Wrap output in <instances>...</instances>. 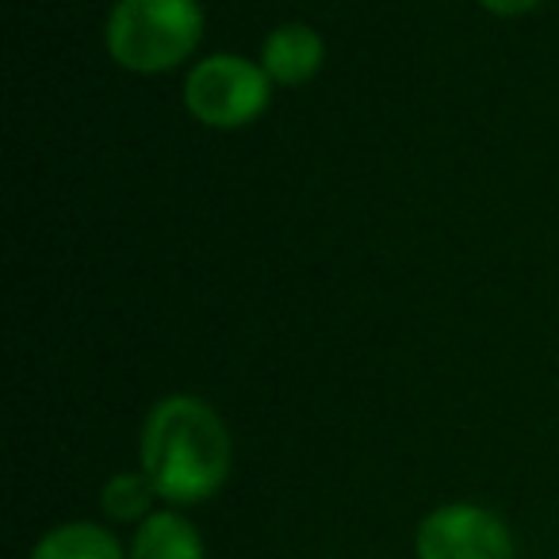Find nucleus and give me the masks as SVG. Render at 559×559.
<instances>
[{
    "label": "nucleus",
    "mask_w": 559,
    "mask_h": 559,
    "mask_svg": "<svg viewBox=\"0 0 559 559\" xmlns=\"http://www.w3.org/2000/svg\"><path fill=\"white\" fill-rule=\"evenodd\" d=\"M483 9L495 12V16H525V12H533L540 0H479Z\"/></svg>",
    "instance_id": "obj_9"
},
{
    "label": "nucleus",
    "mask_w": 559,
    "mask_h": 559,
    "mask_svg": "<svg viewBox=\"0 0 559 559\" xmlns=\"http://www.w3.org/2000/svg\"><path fill=\"white\" fill-rule=\"evenodd\" d=\"M131 559H207L200 528L180 510H154L131 536Z\"/></svg>",
    "instance_id": "obj_6"
},
{
    "label": "nucleus",
    "mask_w": 559,
    "mask_h": 559,
    "mask_svg": "<svg viewBox=\"0 0 559 559\" xmlns=\"http://www.w3.org/2000/svg\"><path fill=\"white\" fill-rule=\"evenodd\" d=\"M32 559H131L111 528L96 521H62L47 528L32 548Z\"/></svg>",
    "instance_id": "obj_7"
},
{
    "label": "nucleus",
    "mask_w": 559,
    "mask_h": 559,
    "mask_svg": "<svg viewBox=\"0 0 559 559\" xmlns=\"http://www.w3.org/2000/svg\"><path fill=\"white\" fill-rule=\"evenodd\" d=\"M234 441L211 403L195 395H165L150 406L139 437V467L157 498L188 510L223 490L230 479Z\"/></svg>",
    "instance_id": "obj_1"
},
{
    "label": "nucleus",
    "mask_w": 559,
    "mask_h": 559,
    "mask_svg": "<svg viewBox=\"0 0 559 559\" xmlns=\"http://www.w3.org/2000/svg\"><path fill=\"white\" fill-rule=\"evenodd\" d=\"M418 559H513V533L495 510L479 502H444L418 521Z\"/></svg>",
    "instance_id": "obj_4"
},
{
    "label": "nucleus",
    "mask_w": 559,
    "mask_h": 559,
    "mask_svg": "<svg viewBox=\"0 0 559 559\" xmlns=\"http://www.w3.org/2000/svg\"><path fill=\"white\" fill-rule=\"evenodd\" d=\"M322 58H326L322 35L311 24H299V20L272 27L261 43V70L280 88L307 85L322 70Z\"/></svg>",
    "instance_id": "obj_5"
},
{
    "label": "nucleus",
    "mask_w": 559,
    "mask_h": 559,
    "mask_svg": "<svg viewBox=\"0 0 559 559\" xmlns=\"http://www.w3.org/2000/svg\"><path fill=\"white\" fill-rule=\"evenodd\" d=\"M154 483L146 479V472H116L100 487V510L119 525H142L154 513Z\"/></svg>",
    "instance_id": "obj_8"
},
{
    "label": "nucleus",
    "mask_w": 559,
    "mask_h": 559,
    "mask_svg": "<svg viewBox=\"0 0 559 559\" xmlns=\"http://www.w3.org/2000/svg\"><path fill=\"white\" fill-rule=\"evenodd\" d=\"M272 100V81L261 62L241 55H211L188 70L185 108L195 123L215 131H238L261 119Z\"/></svg>",
    "instance_id": "obj_3"
},
{
    "label": "nucleus",
    "mask_w": 559,
    "mask_h": 559,
    "mask_svg": "<svg viewBox=\"0 0 559 559\" xmlns=\"http://www.w3.org/2000/svg\"><path fill=\"white\" fill-rule=\"evenodd\" d=\"M203 39L200 0H116L104 43L116 66L131 73L177 70Z\"/></svg>",
    "instance_id": "obj_2"
}]
</instances>
